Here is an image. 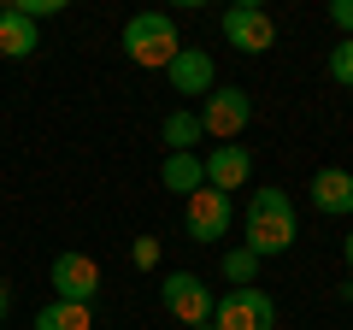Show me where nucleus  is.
Wrapping results in <instances>:
<instances>
[{
	"label": "nucleus",
	"mask_w": 353,
	"mask_h": 330,
	"mask_svg": "<svg viewBox=\"0 0 353 330\" xmlns=\"http://www.w3.org/2000/svg\"><path fill=\"white\" fill-rule=\"evenodd\" d=\"M294 236H301V218H294V201L283 189H253L248 195V248L253 260H271V254H289Z\"/></svg>",
	"instance_id": "obj_1"
},
{
	"label": "nucleus",
	"mask_w": 353,
	"mask_h": 330,
	"mask_svg": "<svg viewBox=\"0 0 353 330\" xmlns=\"http://www.w3.org/2000/svg\"><path fill=\"white\" fill-rule=\"evenodd\" d=\"M218 24H224V41L236 53H271L277 48V24H271L265 6H248V0H241V6H230Z\"/></svg>",
	"instance_id": "obj_6"
},
{
	"label": "nucleus",
	"mask_w": 353,
	"mask_h": 330,
	"mask_svg": "<svg viewBox=\"0 0 353 330\" xmlns=\"http://www.w3.org/2000/svg\"><path fill=\"white\" fill-rule=\"evenodd\" d=\"M194 330H212V324H194Z\"/></svg>",
	"instance_id": "obj_24"
},
{
	"label": "nucleus",
	"mask_w": 353,
	"mask_h": 330,
	"mask_svg": "<svg viewBox=\"0 0 353 330\" xmlns=\"http://www.w3.org/2000/svg\"><path fill=\"white\" fill-rule=\"evenodd\" d=\"M330 77L341 89H353V36H341V48H330Z\"/></svg>",
	"instance_id": "obj_17"
},
{
	"label": "nucleus",
	"mask_w": 353,
	"mask_h": 330,
	"mask_svg": "<svg viewBox=\"0 0 353 330\" xmlns=\"http://www.w3.org/2000/svg\"><path fill=\"white\" fill-rule=\"evenodd\" d=\"M130 260H136V271H153V266H159V236H136Z\"/></svg>",
	"instance_id": "obj_18"
},
{
	"label": "nucleus",
	"mask_w": 353,
	"mask_h": 330,
	"mask_svg": "<svg viewBox=\"0 0 353 330\" xmlns=\"http://www.w3.org/2000/svg\"><path fill=\"white\" fill-rule=\"evenodd\" d=\"M159 183H165L171 195H183V201H189L194 189H206V159H201V153H165Z\"/></svg>",
	"instance_id": "obj_12"
},
{
	"label": "nucleus",
	"mask_w": 353,
	"mask_h": 330,
	"mask_svg": "<svg viewBox=\"0 0 353 330\" xmlns=\"http://www.w3.org/2000/svg\"><path fill=\"white\" fill-rule=\"evenodd\" d=\"M248 177H253V153L241 142H224V148L206 153V189L236 195V189H248Z\"/></svg>",
	"instance_id": "obj_10"
},
{
	"label": "nucleus",
	"mask_w": 353,
	"mask_h": 330,
	"mask_svg": "<svg viewBox=\"0 0 353 330\" xmlns=\"http://www.w3.org/2000/svg\"><path fill=\"white\" fill-rule=\"evenodd\" d=\"M341 301H347V307H353V283H341Z\"/></svg>",
	"instance_id": "obj_23"
},
{
	"label": "nucleus",
	"mask_w": 353,
	"mask_h": 330,
	"mask_svg": "<svg viewBox=\"0 0 353 330\" xmlns=\"http://www.w3.org/2000/svg\"><path fill=\"white\" fill-rule=\"evenodd\" d=\"M118 48H124V59L141 65V71H165V65L176 59V48H183V36H176L171 12H136L124 24V36H118Z\"/></svg>",
	"instance_id": "obj_2"
},
{
	"label": "nucleus",
	"mask_w": 353,
	"mask_h": 330,
	"mask_svg": "<svg viewBox=\"0 0 353 330\" xmlns=\"http://www.w3.org/2000/svg\"><path fill=\"white\" fill-rule=\"evenodd\" d=\"M224 278H230V289H248V283L259 278V260H253L248 248H230L224 254Z\"/></svg>",
	"instance_id": "obj_16"
},
{
	"label": "nucleus",
	"mask_w": 353,
	"mask_h": 330,
	"mask_svg": "<svg viewBox=\"0 0 353 330\" xmlns=\"http://www.w3.org/2000/svg\"><path fill=\"white\" fill-rule=\"evenodd\" d=\"M6 313H12V289L0 283V324H6Z\"/></svg>",
	"instance_id": "obj_21"
},
{
	"label": "nucleus",
	"mask_w": 353,
	"mask_h": 330,
	"mask_svg": "<svg viewBox=\"0 0 353 330\" xmlns=\"http://www.w3.org/2000/svg\"><path fill=\"white\" fill-rule=\"evenodd\" d=\"M159 136H165V148H171V153H194V142H201L206 130H201V118H194L189 106H176V113L159 124Z\"/></svg>",
	"instance_id": "obj_15"
},
{
	"label": "nucleus",
	"mask_w": 353,
	"mask_h": 330,
	"mask_svg": "<svg viewBox=\"0 0 353 330\" xmlns=\"http://www.w3.org/2000/svg\"><path fill=\"white\" fill-rule=\"evenodd\" d=\"M330 24H336L341 36H353V0H330Z\"/></svg>",
	"instance_id": "obj_20"
},
{
	"label": "nucleus",
	"mask_w": 353,
	"mask_h": 330,
	"mask_svg": "<svg viewBox=\"0 0 353 330\" xmlns=\"http://www.w3.org/2000/svg\"><path fill=\"white\" fill-rule=\"evenodd\" d=\"M165 77H171L176 95H201V101L218 89V65H212V53H201V48H176V59L165 65Z\"/></svg>",
	"instance_id": "obj_9"
},
{
	"label": "nucleus",
	"mask_w": 353,
	"mask_h": 330,
	"mask_svg": "<svg viewBox=\"0 0 353 330\" xmlns=\"http://www.w3.org/2000/svg\"><path fill=\"white\" fill-rule=\"evenodd\" d=\"M65 0H12V12H24V18H53Z\"/></svg>",
	"instance_id": "obj_19"
},
{
	"label": "nucleus",
	"mask_w": 353,
	"mask_h": 330,
	"mask_svg": "<svg viewBox=\"0 0 353 330\" xmlns=\"http://www.w3.org/2000/svg\"><path fill=\"white\" fill-rule=\"evenodd\" d=\"M48 278H53V301H77V307H88L94 295H101V266H94L88 254H53Z\"/></svg>",
	"instance_id": "obj_8"
},
{
	"label": "nucleus",
	"mask_w": 353,
	"mask_h": 330,
	"mask_svg": "<svg viewBox=\"0 0 353 330\" xmlns=\"http://www.w3.org/2000/svg\"><path fill=\"white\" fill-rule=\"evenodd\" d=\"M36 48H41V30H36V18L12 12V6H0V53H6V59H30Z\"/></svg>",
	"instance_id": "obj_13"
},
{
	"label": "nucleus",
	"mask_w": 353,
	"mask_h": 330,
	"mask_svg": "<svg viewBox=\"0 0 353 330\" xmlns=\"http://www.w3.org/2000/svg\"><path fill=\"white\" fill-rule=\"evenodd\" d=\"M36 330H94V313L77 301H48L36 313Z\"/></svg>",
	"instance_id": "obj_14"
},
{
	"label": "nucleus",
	"mask_w": 353,
	"mask_h": 330,
	"mask_svg": "<svg viewBox=\"0 0 353 330\" xmlns=\"http://www.w3.org/2000/svg\"><path fill=\"white\" fill-rule=\"evenodd\" d=\"M159 301H165V313L176 318V324H212V301L218 295L206 289L194 271H165V283H159Z\"/></svg>",
	"instance_id": "obj_4"
},
{
	"label": "nucleus",
	"mask_w": 353,
	"mask_h": 330,
	"mask_svg": "<svg viewBox=\"0 0 353 330\" xmlns=\"http://www.w3.org/2000/svg\"><path fill=\"white\" fill-rule=\"evenodd\" d=\"M201 130L206 136H218V142H236L241 130H248V118H253V101H248V89H212L201 101Z\"/></svg>",
	"instance_id": "obj_5"
},
{
	"label": "nucleus",
	"mask_w": 353,
	"mask_h": 330,
	"mask_svg": "<svg viewBox=\"0 0 353 330\" xmlns=\"http://www.w3.org/2000/svg\"><path fill=\"white\" fill-rule=\"evenodd\" d=\"M212 330H277V301L265 289H224L212 301Z\"/></svg>",
	"instance_id": "obj_3"
},
{
	"label": "nucleus",
	"mask_w": 353,
	"mask_h": 330,
	"mask_svg": "<svg viewBox=\"0 0 353 330\" xmlns=\"http://www.w3.org/2000/svg\"><path fill=\"white\" fill-rule=\"evenodd\" d=\"M230 218H236V201L218 189H194L189 201H183V230H189V242H218L230 230Z\"/></svg>",
	"instance_id": "obj_7"
},
{
	"label": "nucleus",
	"mask_w": 353,
	"mask_h": 330,
	"mask_svg": "<svg viewBox=\"0 0 353 330\" xmlns=\"http://www.w3.org/2000/svg\"><path fill=\"white\" fill-rule=\"evenodd\" d=\"M312 206L324 218H347L353 213V171H341V165H324V171H312Z\"/></svg>",
	"instance_id": "obj_11"
},
{
	"label": "nucleus",
	"mask_w": 353,
	"mask_h": 330,
	"mask_svg": "<svg viewBox=\"0 0 353 330\" xmlns=\"http://www.w3.org/2000/svg\"><path fill=\"white\" fill-rule=\"evenodd\" d=\"M341 260H347V271H353V230L341 236Z\"/></svg>",
	"instance_id": "obj_22"
}]
</instances>
